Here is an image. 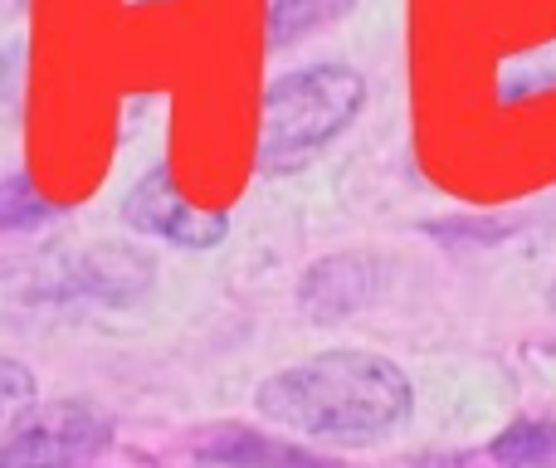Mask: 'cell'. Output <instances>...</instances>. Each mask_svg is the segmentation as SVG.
<instances>
[{"mask_svg":"<svg viewBox=\"0 0 556 468\" xmlns=\"http://www.w3.org/2000/svg\"><path fill=\"white\" fill-rule=\"evenodd\" d=\"M113 440L93 405H35L0 430V468H78Z\"/></svg>","mask_w":556,"mask_h":468,"instance_id":"cell-3","label":"cell"},{"mask_svg":"<svg viewBox=\"0 0 556 468\" xmlns=\"http://www.w3.org/2000/svg\"><path fill=\"white\" fill-rule=\"evenodd\" d=\"M205 464H230V468H323L313 454L293 450V444L264 440L260 430H244V425H230V430H215L211 440L195 444Z\"/></svg>","mask_w":556,"mask_h":468,"instance_id":"cell-5","label":"cell"},{"mask_svg":"<svg viewBox=\"0 0 556 468\" xmlns=\"http://www.w3.org/2000/svg\"><path fill=\"white\" fill-rule=\"evenodd\" d=\"M552 298H556V293H552Z\"/></svg>","mask_w":556,"mask_h":468,"instance_id":"cell-11","label":"cell"},{"mask_svg":"<svg viewBox=\"0 0 556 468\" xmlns=\"http://www.w3.org/2000/svg\"><path fill=\"white\" fill-rule=\"evenodd\" d=\"M342 268H337V258L332 264H317L313 274H307V283H303V303L313 307L317 317H342V313H352L356 303H362V293H366V274H352L342 283Z\"/></svg>","mask_w":556,"mask_h":468,"instance_id":"cell-6","label":"cell"},{"mask_svg":"<svg viewBox=\"0 0 556 468\" xmlns=\"http://www.w3.org/2000/svg\"><path fill=\"white\" fill-rule=\"evenodd\" d=\"M346 5H352V0H274V5H269V35H274V45H293L298 35L327 25V20L342 15Z\"/></svg>","mask_w":556,"mask_h":468,"instance_id":"cell-7","label":"cell"},{"mask_svg":"<svg viewBox=\"0 0 556 468\" xmlns=\"http://www.w3.org/2000/svg\"><path fill=\"white\" fill-rule=\"evenodd\" d=\"M556 454V430L552 425H513L498 444H493V459L503 468H542Z\"/></svg>","mask_w":556,"mask_h":468,"instance_id":"cell-9","label":"cell"},{"mask_svg":"<svg viewBox=\"0 0 556 468\" xmlns=\"http://www.w3.org/2000/svg\"><path fill=\"white\" fill-rule=\"evenodd\" d=\"M29 401H35V376L20 362H0V430H5L15 415H25Z\"/></svg>","mask_w":556,"mask_h":468,"instance_id":"cell-10","label":"cell"},{"mask_svg":"<svg viewBox=\"0 0 556 468\" xmlns=\"http://www.w3.org/2000/svg\"><path fill=\"white\" fill-rule=\"evenodd\" d=\"M54 220V205L25 181V176H5L0 181V235L10 230H35V225Z\"/></svg>","mask_w":556,"mask_h":468,"instance_id":"cell-8","label":"cell"},{"mask_svg":"<svg viewBox=\"0 0 556 468\" xmlns=\"http://www.w3.org/2000/svg\"><path fill=\"white\" fill-rule=\"evenodd\" d=\"M260 415L323 444H376L410 415V381L386 356L323 352L269 376L254 395Z\"/></svg>","mask_w":556,"mask_h":468,"instance_id":"cell-1","label":"cell"},{"mask_svg":"<svg viewBox=\"0 0 556 468\" xmlns=\"http://www.w3.org/2000/svg\"><path fill=\"white\" fill-rule=\"evenodd\" d=\"M123 220L137 235H156L166 244H186V249H211L220 244L230 230V215L220 211H195L172 181V166H152L142 181L132 186V195L123 201Z\"/></svg>","mask_w":556,"mask_h":468,"instance_id":"cell-4","label":"cell"},{"mask_svg":"<svg viewBox=\"0 0 556 468\" xmlns=\"http://www.w3.org/2000/svg\"><path fill=\"white\" fill-rule=\"evenodd\" d=\"M366 103L362 74L342 64H317L303 74H288L264 93L260 107V172L264 176H288L303 172L337 132L352 127V117Z\"/></svg>","mask_w":556,"mask_h":468,"instance_id":"cell-2","label":"cell"}]
</instances>
